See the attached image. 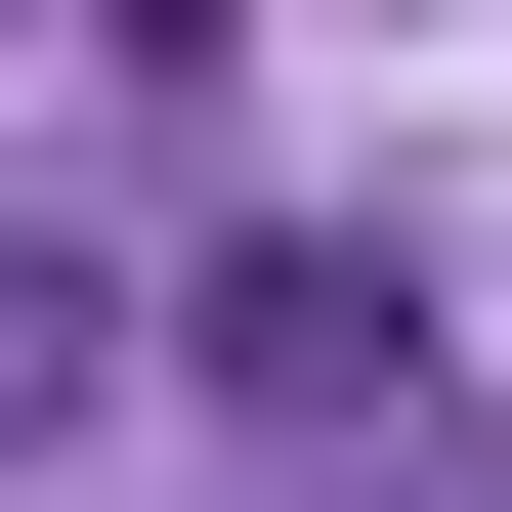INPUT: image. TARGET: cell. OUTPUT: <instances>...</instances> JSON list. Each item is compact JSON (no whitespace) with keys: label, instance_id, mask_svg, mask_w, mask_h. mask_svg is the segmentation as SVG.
Masks as SVG:
<instances>
[{"label":"cell","instance_id":"3","mask_svg":"<svg viewBox=\"0 0 512 512\" xmlns=\"http://www.w3.org/2000/svg\"><path fill=\"white\" fill-rule=\"evenodd\" d=\"M86 43H256V0H86Z\"/></svg>","mask_w":512,"mask_h":512},{"label":"cell","instance_id":"1","mask_svg":"<svg viewBox=\"0 0 512 512\" xmlns=\"http://www.w3.org/2000/svg\"><path fill=\"white\" fill-rule=\"evenodd\" d=\"M214 384L299 427V470H427V299H384L342 214H299V256H214Z\"/></svg>","mask_w":512,"mask_h":512},{"label":"cell","instance_id":"4","mask_svg":"<svg viewBox=\"0 0 512 512\" xmlns=\"http://www.w3.org/2000/svg\"><path fill=\"white\" fill-rule=\"evenodd\" d=\"M342 512H470V470H342Z\"/></svg>","mask_w":512,"mask_h":512},{"label":"cell","instance_id":"2","mask_svg":"<svg viewBox=\"0 0 512 512\" xmlns=\"http://www.w3.org/2000/svg\"><path fill=\"white\" fill-rule=\"evenodd\" d=\"M43 427H128V299L86 256H0V470H43Z\"/></svg>","mask_w":512,"mask_h":512}]
</instances>
